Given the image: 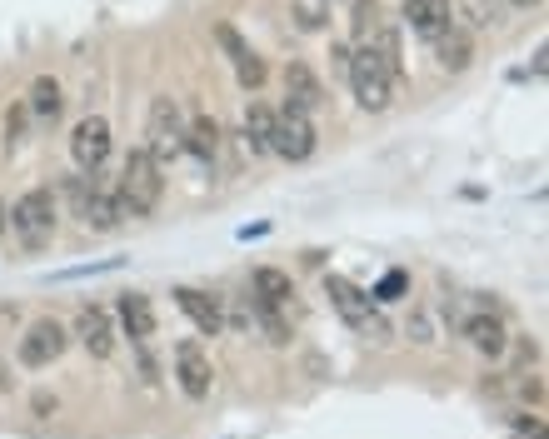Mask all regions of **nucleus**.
Here are the masks:
<instances>
[{
    "mask_svg": "<svg viewBox=\"0 0 549 439\" xmlns=\"http://www.w3.org/2000/svg\"><path fill=\"white\" fill-rule=\"evenodd\" d=\"M185 150H195L200 160H215V150H220V125H215L210 115H195L190 130H185Z\"/></svg>",
    "mask_w": 549,
    "mask_h": 439,
    "instance_id": "19",
    "label": "nucleus"
},
{
    "mask_svg": "<svg viewBox=\"0 0 549 439\" xmlns=\"http://www.w3.org/2000/svg\"><path fill=\"white\" fill-rule=\"evenodd\" d=\"M115 320H120V330H125L135 345H145V340L155 335V310H150V300L135 295V290L115 300Z\"/></svg>",
    "mask_w": 549,
    "mask_h": 439,
    "instance_id": "14",
    "label": "nucleus"
},
{
    "mask_svg": "<svg viewBox=\"0 0 549 439\" xmlns=\"http://www.w3.org/2000/svg\"><path fill=\"white\" fill-rule=\"evenodd\" d=\"M315 145H320V135H315V125H310V115L305 110H280L275 115V135H270V150L280 155V160H290V165H300V160H310L315 155Z\"/></svg>",
    "mask_w": 549,
    "mask_h": 439,
    "instance_id": "4",
    "label": "nucleus"
},
{
    "mask_svg": "<svg viewBox=\"0 0 549 439\" xmlns=\"http://www.w3.org/2000/svg\"><path fill=\"white\" fill-rule=\"evenodd\" d=\"M0 220H5V210H0Z\"/></svg>",
    "mask_w": 549,
    "mask_h": 439,
    "instance_id": "26",
    "label": "nucleus"
},
{
    "mask_svg": "<svg viewBox=\"0 0 549 439\" xmlns=\"http://www.w3.org/2000/svg\"><path fill=\"white\" fill-rule=\"evenodd\" d=\"M70 155L80 170H100L105 155H110V120L105 115H85L75 130H70Z\"/></svg>",
    "mask_w": 549,
    "mask_h": 439,
    "instance_id": "8",
    "label": "nucleus"
},
{
    "mask_svg": "<svg viewBox=\"0 0 549 439\" xmlns=\"http://www.w3.org/2000/svg\"><path fill=\"white\" fill-rule=\"evenodd\" d=\"M175 305L185 310V320H190L200 335H220V330H225V310H220V300H215L210 290L180 285V290H175Z\"/></svg>",
    "mask_w": 549,
    "mask_h": 439,
    "instance_id": "11",
    "label": "nucleus"
},
{
    "mask_svg": "<svg viewBox=\"0 0 549 439\" xmlns=\"http://www.w3.org/2000/svg\"><path fill=\"white\" fill-rule=\"evenodd\" d=\"M270 135H275V110L250 100V110H245V145L255 155H270Z\"/></svg>",
    "mask_w": 549,
    "mask_h": 439,
    "instance_id": "18",
    "label": "nucleus"
},
{
    "mask_svg": "<svg viewBox=\"0 0 549 439\" xmlns=\"http://www.w3.org/2000/svg\"><path fill=\"white\" fill-rule=\"evenodd\" d=\"M345 75H350V90H355V100L365 105V110H390V100H395V75L380 65V55L370 50V45H355L350 50V65H345Z\"/></svg>",
    "mask_w": 549,
    "mask_h": 439,
    "instance_id": "2",
    "label": "nucleus"
},
{
    "mask_svg": "<svg viewBox=\"0 0 549 439\" xmlns=\"http://www.w3.org/2000/svg\"><path fill=\"white\" fill-rule=\"evenodd\" d=\"M515 5H540V0H515Z\"/></svg>",
    "mask_w": 549,
    "mask_h": 439,
    "instance_id": "25",
    "label": "nucleus"
},
{
    "mask_svg": "<svg viewBox=\"0 0 549 439\" xmlns=\"http://www.w3.org/2000/svg\"><path fill=\"white\" fill-rule=\"evenodd\" d=\"M325 290H330L335 310H340L355 330H380V320H375V300H370L360 285H350L345 275H330V280H325Z\"/></svg>",
    "mask_w": 549,
    "mask_h": 439,
    "instance_id": "9",
    "label": "nucleus"
},
{
    "mask_svg": "<svg viewBox=\"0 0 549 439\" xmlns=\"http://www.w3.org/2000/svg\"><path fill=\"white\" fill-rule=\"evenodd\" d=\"M285 100H290V110H305V115L325 105V85L315 80V70L305 60H290L285 65Z\"/></svg>",
    "mask_w": 549,
    "mask_h": 439,
    "instance_id": "13",
    "label": "nucleus"
},
{
    "mask_svg": "<svg viewBox=\"0 0 549 439\" xmlns=\"http://www.w3.org/2000/svg\"><path fill=\"white\" fill-rule=\"evenodd\" d=\"M30 110H35L40 120H55V115H60V80L35 75V85H30Z\"/></svg>",
    "mask_w": 549,
    "mask_h": 439,
    "instance_id": "20",
    "label": "nucleus"
},
{
    "mask_svg": "<svg viewBox=\"0 0 549 439\" xmlns=\"http://www.w3.org/2000/svg\"><path fill=\"white\" fill-rule=\"evenodd\" d=\"M405 290H410V275H405V270H390V275H385V280L375 285V295H370V300H380V305H390V300H400Z\"/></svg>",
    "mask_w": 549,
    "mask_h": 439,
    "instance_id": "23",
    "label": "nucleus"
},
{
    "mask_svg": "<svg viewBox=\"0 0 549 439\" xmlns=\"http://www.w3.org/2000/svg\"><path fill=\"white\" fill-rule=\"evenodd\" d=\"M235 75H240V85H245V90H260V85H265V65H260V55H255L250 65H240Z\"/></svg>",
    "mask_w": 549,
    "mask_h": 439,
    "instance_id": "24",
    "label": "nucleus"
},
{
    "mask_svg": "<svg viewBox=\"0 0 549 439\" xmlns=\"http://www.w3.org/2000/svg\"><path fill=\"white\" fill-rule=\"evenodd\" d=\"M465 335H470V345L480 350V355H490V360H500L505 350H510V335H505V320L500 315H470L465 320Z\"/></svg>",
    "mask_w": 549,
    "mask_h": 439,
    "instance_id": "15",
    "label": "nucleus"
},
{
    "mask_svg": "<svg viewBox=\"0 0 549 439\" xmlns=\"http://www.w3.org/2000/svg\"><path fill=\"white\" fill-rule=\"evenodd\" d=\"M435 50H440V60H445V70H465L470 65V55H475V40H470V30L455 20L440 40H435Z\"/></svg>",
    "mask_w": 549,
    "mask_h": 439,
    "instance_id": "17",
    "label": "nucleus"
},
{
    "mask_svg": "<svg viewBox=\"0 0 549 439\" xmlns=\"http://www.w3.org/2000/svg\"><path fill=\"white\" fill-rule=\"evenodd\" d=\"M375 25H380V0H355L350 5V35H355V45H370Z\"/></svg>",
    "mask_w": 549,
    "mask_h": 439,
    "instance_id": "21",
    "label": "nucleus"
},
{
    "mask_svg": "<svg viewBox=\"0 0 549 439\" xmlns=\"http://www.w3.org/2000/svg\"><path fill=\"white\" fill-rule=\"evenodd\" d=\"M145 150H150L160 165H165V160H175V155L185 150V125H180V110H175V100H155V105H150Z\"/></svg>",
    "mask_w": 549,
    "mask_h": 439,
    "instance_id": "5",
    "label": "nucleus"
},
{
    "mask_svg": "<svg viewBox=\"0 0 549 439\" xmlns=\"http://www.w3.org/2000/svg\"><path fill=\"white\" fill-rule=\"evenodd\" d=\"M175 380H180V390H185L190 400H205V395H210L215 370H210V355H205L200 340H180V345H175Z\"/></svg>",
    "mask_w": 549,
    "mask_h": 439,
    "instance_id": "7",
    "label": "nucleus"
},
{
    "mask_svg": "<svg viewBox=\"0 0 549 439\" xmlns=\"http://www.w3.org/2000/svg\"><path fill=\"white\" fill-rule=\"evenodd\" d=\"M160 195H165V180H160V160H155L145 145H140V150H130V155H125V165H120V190H115V205H120V215H135V220H145V215H155Z\"/></svg>",
    "mask_w": 549,
    "mask_h": 439,
    "instance_id": "1",
    "label": "nucleus"
},
{
    "mask_svg": "<svg viewBox=\"0 0 549 439\" xmlns=\"http://www.w3.org/2000/svg\"><path fill=\"white\" fill-rule=\"evenodd\" d=\"M65 345H70L65 325L35 320V325L25 330V340H20V365H25V370H45V365H55V360L65 355Z\"/></svg>",
    "mask_w": 549,
    "mask_h": 439,
    "instance_id": "6",
    "label": "nucleus"
},
{
    "mask_svg": "<svg viewBox=\"0 0 549 439\" xmlns=\"http://www.w3.org/2000/svg\"><path fill=\"white\" fill-rule=\"evenodd\" d=\"M10 230H15V240H20L25 250H45L50 235H55V195H50L45 185L25 190V195L10 205Z\"/></svg>",
    "mask_w": 549,
    "mask_h": 439,
    "instance_id": "3",
    "label": "nucleus"
},
{
    "mask_svg": "<svg viewBox=\"0 0 549 439\" xmlns=\"http://www.w3.org/2000/svg\"><path fill=\"white\" fill-rule=\"evenodd\" d=\"M75 335H80V345H85L95 360H110V355H115V320H110L105 305H85V310L75 315Z\"/></svg>",
    "mask_w": 549,
    "mask_h": 439,
    "instance_id": "10",
    "label": "nucleus"
},
{
    "mask_svg": "<svg viewBox=\"0 0 549 439\" xmlns=\"http://www.w3.org/2000/svg\"><path fill=\"white\" fill-rule=\"evenodd\" d=\"M250 290H255V305H265V310H285V305L295 300L290 275H285V270H270V265L250 275Z\"/></svg>",
    "mask_w": 549,
    "mask_h": 439,
    "instance_id": "16",
    "label": "nucleus"
},
{
    "mask_svg": "<svg viewBox=\"0 0 549 439\" xmlns=\"http://www.w3.org/2000/svg\"><path fill=\"white\" fill-rule=\"evenodd\" d=\"M405 20H410L415 35H425L435 45L460 15H455V0H405Z\"/></svg>",
    "mask_w": 549,
    "mask_h": 439,
    "instance_id": "12",
    "label": "nucleus"
},
{
    "mask_svg": "<svg viewBox=\"0 0 549 439\" xmlns=\"http://www.w3.org/2000/svg\"><path fill=\"white\" fill-rule=\"evenodd\" d=\"M215 40H220V50H225V55H230V60H235V70H240V65H250V60H255V50H250V45H245V35H240V30H235V25H230V20H220V25H215Z\"/></svg>",
    "mask_w": 549,
    "mask_h": 439,
    "instance_id": "22",
    "label": "nucleus"
}]
</instances>
